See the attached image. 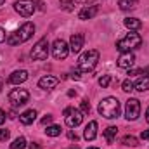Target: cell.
I'll return each instance as SVG.
<instances>
[{"instance_id":"cell-18","label":"cell","mask_w":149,"mask_h":149,"mask_svg":"<svg viewBox=\"0 0 149 149\" xmlns=\"http://www.w3.org/2000/svg\"><path fill=\"white\" fill-rule=\"evenodd\" d=\"M35 120H37V111H35V109H28V111H24V113L19 114V121H21L23 125H31Z\"/></svg>"},{"instance_id":"cell-13","label":"cell","mask_w":149,"mask_h":149,"mask_svg":"<svg viewBox=\"0 0 149 149\" xmlns=\"http://www.w3.org/2000/svg\"><path fill=\"white\" fill-rule=\"evenodd\" d=\"M81 47H83V35H81V33H74V35H71V40H70V50L74 52V54H78V52L81 50Z\"/></svg>"},{"instance_id":"cell-25","label":"cell","mask_w":149,"mask_h":149,"mask_svg":"<svg viewBox=\"0 0 149 149\" xmlns=\"http://www.w3.org/2000/svg\"><path fill=\"white\" fill-rule=\"evenodd\" d=\"M109 83H111V74H102V76L99 78V85H101L102 88L109 87Z\"/></svg>"},{"instance_id":"cell-3","label":"cell","mask_w":149,"mask_h":149,"mask_svg":"<svg viewBox=\"0 0 149 149\" xmlns=\"http://www.w3.org/2000/svg\"><path fill=\"white\" fill-rule=\"evenodd\" d=\"M141 45H142V38H141L139 33H135V31L127 33L125 37H121L116 42V49L120 52H132L134 49H139Z\"/></svg>"},{"instance_id":"cell-32","label":"cell","mask_w":149,"mask_h":149,"mask_svg":"<svg viewBox=\"0 0 149 149\" xmlns=\"http://www.w3.org/2000/svg\"><path fill=\"white\" fill-rule=\"evenodd\" d=\"M5 40H7V37H5V30H3V28H0V43H2V42H5Z\"/></svg>"},{"instance_id":"cell-12","label":"cell","mask_w":149,"mask_h":149,"mask_svg":"<svg viewBox=\"0 0 149 149\" xmlns=\"http://www.w3.org/2000/svg\"><path fill=\"white\" fill-rule=\"evenodd\" d=\"M57 83H59V80L56 76H50V74H47V76H43V78L38 80V87L43 88V90H52Z\"/></svg>"},{"instance_id":"cell-42","label":"cell","mask_w":149,"mask_h":149,"mask_svg":"<svg viewBox=\"0 0 149 149\" xmlns=\"http://www.w3.org/2000/svg\"><path fill=\"white\" fill-rule=\"evenodd\" d=\"M3 2H5V0H0V5H2V3H3Z\"/></svg>"},{"instance_id":"cell-7","label":"cell","mask_w":149,"mask_h":149,"mask_svg":"<svg viewBox=\"0 0 149 149\" xmlns=\"http://www.w3.org/2000/svg\"><path fill=\"white\" fill-rule=\"evenodd\" d=\"M139 114H141V102L137 99L130 97L125 104V118L128 121H135L139 118Z\"/></svg>"},{"instance_id":"cell-10","label":"cell","mask_w":149,"mask_h":149,"mask_svg":"<svg viewBox=\"0 0 149 149\" xmlns=\"http://www.w3.org/2000/svg\"><path fill=\"white\" fill-rule=\"evenodd\" d=\"M116 64L120 68H123V70H130L135 64V56L132 52H121L120 57H118V61H116Z\"/></svg>"},{"instance_id":"cell-34","label":"cell","mask_w":149,"mask_h":149,"mask_svg":"<svg viewBox=\"0 0 149 149\" xmlns=\"http://www.w3.org/2000/svg\"><path fill=\"white\" fill-rule=\"evenodd\" d=\"M28 149H42V148H40V144H37V142H31L28 146Z\"/></svg>"},{"instance_id":"cell-17","label":"cell","mask_w":149,"mask_h":149,"mask_svg":"<svg viewBox=\"0 0 149 149\" xmlns=\"http://www.w3.org/2000/svg\"><path fill=\"white\" fill-rule=\"evenodd\" d=\"M134 90H139V92H146V90H149V76L146 73L137 78V81L134 83Z\"/></svg>"},{"instance_id":"cell-41","label":"cell","mask_w":149,"mask_h":149,"mask_svg":"<svg viewBox=\"0 0 149 149\" xmlns=\"http://www.w3.org/2000/svg\"><path fill=\"white\" fill-rule=\"evenodd\" d=\"M144 73H146V74H149V66L146 68V71H144Z\"/></svg>"},{"instance_id":"cell-43","label":"cell","mask_w":149,"mask_h":149,"mask_svg":"<svg viewBox=\"0 0 149 149\" xmlns=\"http://www.w3.org/2000/svg\"><path fill=\"white\" fill-rule=\"evenodd\" d=\"M88 149H99V148H88Z\"/></svg>"},{"instance_id":"cell-20","label":"cell","mask_w":149,"mask_h":149,"mask_svg":"<svg viewBox=\"0 0 149 149\" xmlns=\"http://www.w3.org/2000/svg\"><path fill=\"white\" fill-rule=\"evenodd\" d=\"M137 2L139 0H118V5H120L121 10H130L137 5Z\"/></svg>"},{"instance_id":"cell-29","label":"cell","mask_w":149,"mask_h":149,"mask_svg":"<svg viewBox=\"0 0 149 149\" xmlns=\"http://www.w3.org/2000/svg\"><path fill=\"white\" fill-rule=\"evenodd\" d=\"M9 135H10L9 130H0V141H2V142H5V141L9 139Z\"/></svg>"},{"instance_id":"cell-31","label":"cell","mask_w":149,"mask_h":149,"mask_svg":"<svg viewBox=\"0 0 149 149\" xmlns=\"http://www.w3.org/2000/svg\"><path fill=\"white\" fill-rule=\"evenodd\" d=\"M50 121H52V116H50V114H47V116L42 120V125H49Z\"/></svg>"},{"instance_id":"cell-6","label":"cell","mask_w":149,"mask_h":149,"mask_svg":"<svg viewBox=\"0 0 149 149\" xmlns=\"http://www.w3.org/2000/svg\"><path fill=\"white\" fill-rule=\"evenodd\" d=\"M49 56V40L47 38H42L35 43V47L31 49V59L35 61H43L47 59Z\"/></svg>"},{"instance_id":"cell-28","label":"cell","mask_w":149,"mask_h":149,"mask_svg":"<svg viewBox=\"0 0 149 149\" xmlns=\"http://www.w3.org/2000/svg\"><path fill=\"white\" fill-rule=\"evenodd\" d=\"M121 87H123L125 92H132V90H134V81H130V78H128V80H125V81L121 83Z\"/></svg>"},{"instance_id":"cell-19","label":"cell","mask_w":149,"mask_h":149,"mask_svg":"<svg viewBox=\"0 0 149 149\" xmlns=\"http://www.w3.org/2000/svg\"><path fill=\"white\" fill-rule=\"evenodd\" d=\"M123 23H125V26H127L130 31H135V30H139V28L142 26V23H141L137 17H127Z\"/></svg>"},{"instance_id":"cell-35","label":"cell","mask_w":149,"mask_h":149,"mask_svg":"<svg viewBox=\"0 0 149 149\" xmlns=\"http://www.w3.org/2000/svg\"><path fill=\"white\" fill-rule=\"evenodd\" d=\"M78 3H83V5H88V3H92V2H95V0H76Z\"/></svg>"},{"instance_id":"cell-39","label":"cell","mask_w":149,"mask_h":149,"mask_svg":"<svg viewBox=\"0 0 149 149\" xmlns=\"http://www.w3.org/2000/svg\"><path fill=\"white\" fill-rule=\"evenodd\" d=\"M68 95H70V97H73V95H76V92H74V90H70V92H68Z\"/></svg>"},{"instance_id":"cell-24","label":"cell","mask_w":149,"mask_h":149,"mask_svg":"<svg viewBox=\"0 0 149 149\" xmlns=\"http://www.w3.org/2000/svg\"><path fill=\"white\" fill-rule=\"evenodd\" d=\"M26 148V139L24 137H17L12 144H10V149H24Z\"/></svg>"},{"instance_id":"cell-15","label":"cell","mask_w":149,"mask_h":149,"mask_svg":"<svg viewBox=\"0 0 149 149\" xmlns=\"http://www.w3.org/2000/svg\"><path fill=\"white\" fill-rule=\"evenodd\" d=\"M97 5H88V7H83L80 12H78V17L81 19V21H87V19H92L95 14H97Z\"/></svg>"},{"instance_id":"cell-9","label":"cell","mask_w":149,"mask_h":149,"mask_svg":"<svg viewBox=\"0 0 149 149\" xmlns=\"http://www.w3.org/2000/svg\"><path fill=\"white\" fill-rule=\"evenodd\" d=\"M68 54H70V45H68L64 40L57 38V40L54 42V45H52V56L59 61V59H66Z\"/></svg>"},{"instance_id":"cell-14","label":"cell","mask_w":149,"mask_h":149,"mask_svg":"<svg viewBox=\"0 0 149 149\" xmlns=\"http://www.w3.org/2000/svg\"><path fill=\"white\" fill-rule=\"evenodd\" d=\"M26 80H28V71H24V70H17L9 76V83H12V85H19Z\"/></svg>"},{"instance_id":"cell-11","label":"cell","mask_w":149,"mask_h":149,"mask_svg":"<svg viewBox=\"0 0 149 149\" xmlns=\"http://www.w3.org/2000/svg\"><path fill=\"white\" fill-rule=\"evenodd\" d=\"M81 121H83V113L80 111V109H71V113L66 116V125H68L70 128L78 127Z\"/></svg>"},{"instance_id":"cell-36","label":"cell","mask_w":149,"mask_h":149,"mask_svg":"<svg viewBox=\"0 0 149 149\" xmlns=\"http://www.w3.org/2000/svg\"><path fill=\"white\" fill-rule=\"evenodd\" d=\"M5 121V113H3V109H0V125Z\"/></svg>"},{"instance_id":"cell-33","label":"cell","mask_w":149,"mask_h":149,"mask_svg":"<svg viewBox=\"0 0 149 149\" xmlns=\"http://www.w3.org/2000/svg\"><path fill=\"white\" fill-rule=\"evenodd\" d=\"M141 139H142V141H149V130H144V132L141 134Z\"/></svg>"},{"instance_id":"cell-16","label":"cell","mask_w":149,"mask_h":149,"mask_svg":"<svg viewBox=\"0 0 149 149\" xmlns=\"http://www.w3.org/2000/svg\"><path fill=\"white\" fill-rule=\"evenodd\" d=\"M95 137H97V121H90V123L85 127L83 139H87V141H94Z\"/></svg>"},{"instance_id":"cell-37","label":"cell","mask_w":149,"mask_h":149,"mask_svg":"<svg viewBox=\"0 0 149 149\" xmlns=\"http://www.w3.org/2000/svg\"><path fill=\"white\" fill-rule=\"evenodd\" d=\"M68 137H70L71 141H78V137H76V134H73V132H70V134H68Z\"/></svg>"},{"instance_id":"cell-40","label":"cell","mask_w":149,"mask_h":149,"mask_svg":"<svg viewBox=\"0 0 149 149\" xmlns=\"http://www.w3.org/2000/svg\"><path fill=\"white\" fill-rule=\"evenodd\" d=\"M146 121L149 123V108H148V111H146Z\"/></svg>"},{"instance_id":"cell-1","label":"cell","mask_w":149,"mask_h":149,"mask_svg":"<svg viewBox=\"0 0 149 149\" xmlns=\"http://www.w3.org/2000/svg\"><path fill=\"white\" fill-rule=\"evenodd\" d=\"M97 111L101 116L108 118V120H113V118H118L120 116V111H121V106H120V101L116 97H106L99 102V108Z\"/></svg>"},{"instance_id":"cell-4","label":"cell","mask_w":149,"mask_h":149,"mask_svg":"<svg viewBox=\"0 0 149 149\" xmlns=\"http://www.w3.org/2000/svg\"><path fill=\"white\" fill-rule=\"evenodd\" d=\"M97 61H99V52L97 50H87L80 56L78 59V64H76V70L81 71V73H88L92 71L95 66H97Z\"/></svg>"},{"instance_id":"cell-38","label":"cell","mask_w":149,"mask_h":149,"mask_svg":"<svg viewBox=\"0 0 149 149\" xmlns=\"http://www.w3.org/2000/svg\"><path fill=\"white\" fill-rule=\"evenodd\" d=\"M71 109H73V108H66V109H64V113H63V114H64V116H68V114L71 113Z\"/></svg>"},{"instance_id":"cell-8","label":"cell","mask_w":149,"mask_h":149,"mask_svg":"<svg viewBox=\"0 0 149 149\" xmlns=\"http://www.w3.org/2000/svg\"><path fill=\"white\" fill-rule=\"evenodd\" d=\"M14 9H16V12L19 14V16H23V17H30V16H33V12H35V2L33 0H17L16 3H14Z\"/></svg>"},{"instance_id":"cell-23","label":"cell","mask_w":149,"mask_h":149,"mask_svg":"<svg viewBox=\"0 0 149 149\" xmlns=\"http://www.w3.org/2000/svg\"><path fill=\"white\" fill-rule=\"evenodd\" d=\"M123 144L125 146H130V148H135V146H139V141L134 135H125L123 137Z\"/></svg>"},{"instance_id":"cell-27","label":"cell","mask_w":149,"mask_h":149,"mask_svg":"<svg viewBox=\"0 0 149 149\" xmlns=\"http://www.w3.org/2000/svg\"><path fill=\"white\" fill-rule=\"evenodd\" d=\"M80 111L83 113V114H88V113H90V104H88L87 99L81 101V104H80Z\"/></svg>"},{"instance_id":"cell-44","label":"cell","mask_w":149,"mask_h":149,"mask_svg":"<svg viewBox=\"0 0 149 149\" xmlns=\"http://www.w3.org/2000/svg\"><path fill=\"white\" fill-rule=\"evenodd\" d=\"M0 88H2V81H0Z\"/></svg>"},{"instance_id":"cell-2","label":"cell","mask_w":149,"mask_h":149,"mask_svg":"<svg viewBox=\"0 0 149 149\" xmlns=\"http://www.w3.org/2000/svg\"><path fill=\"white\" fill-rule=\"evenodd\" d=\"M33 33H35V24L33 23H24L19 30L12 31L7 37V43L9 45H19L23 42H28L30 38L33 37Z\"/></svg>"},{"instance_id":"cell-5","label":"cell","mask_w":149,"mask_h":149,"mask_svg":"<svg viewBox=\"0 0 149 149\" xmlns=\"http://www.w3.org/2000/svg\"><path fill=\"white\" fill-rule=\"evenodd\" d=\"M28 101H30V92H28L26 88H12V90L9 92V102H10L14 108L24 106Z\"/></svg>"},{"instance_id":"cell-30","label":"cell","mask_w":149,"mask_h":149,"mask_svg":"<svg viewBox=\"0 0 149 149\" xmlns=\"http://www.w3.org/2000/svg\"><path fill=\"white\" fill-rule=\"evenodd\" d=\"M130 76H135V74H144V70H130L128 71Z\"/></svg>"},{"instance_id":"cell-21","label":"cell","mask_w":149,"mask_h":149,"mask_svg":"<svg viewBox=\"0 0 149 149\" xmlns=\"http://www.w3.org/2000/svg\"><path fill=\"white\" fill-rule=\"evenodd\" d=\"M116 134H118V128L116 127H108L106 130H104V137H106V141L111 144L113 142V139L116 137Z\"/></svg>"},{"instance_id":"cell-22","label":"cell","mask_w":149,"mask_h":149,"mask_svg":"<svg viewBox=\"0 0 149 149\" xmlns=\"http://www.w3.org/2000/svg\"><path fill=\"white\" fill-rule=\"evenodd\" d=\"M45 134H47L49 137H57V135H61V127H57V125H50V127H47Z\"/></svg>"},{"instance_id":"cell-26","label":"cell","mask_w":149,"mask_h":149,"mask_svg":"<svg viewBox=\"0 0 149 149\" xmlns=\"http://www.w3.org/2000/svg\"><path fill=\"white\" fill-rule=\"evenodd\" d=\"M59 3H61V7H63L64 10H68V12H71V10L74 9L71 0H59Z\"/></svg>"}]
</instances>
